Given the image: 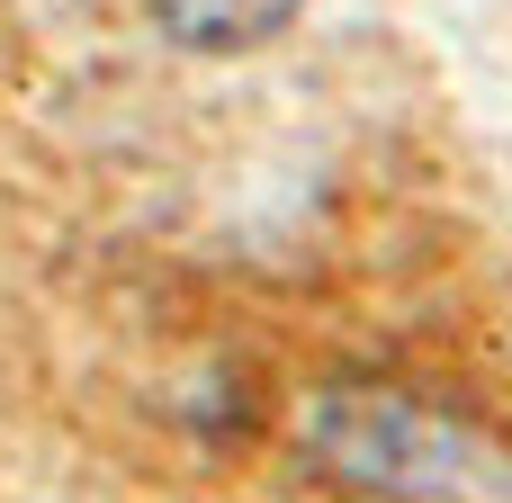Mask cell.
<instances>
[{
  "label": "cell",
  "mask_w": 512,
  "mask_h": 503,
  "mask_svg": "<svg viewBox=\"0 0 512 503\" xmlns=\"http://www.w3.org/2000/svg\"><path fill=\"white\" fill-rule=\"evenodd\" d=\"M153 18L198 54H243V45H270L297 18V0H153Z\"/></svg>",
  "instance_id": "cell-1"
}]
</instances>
